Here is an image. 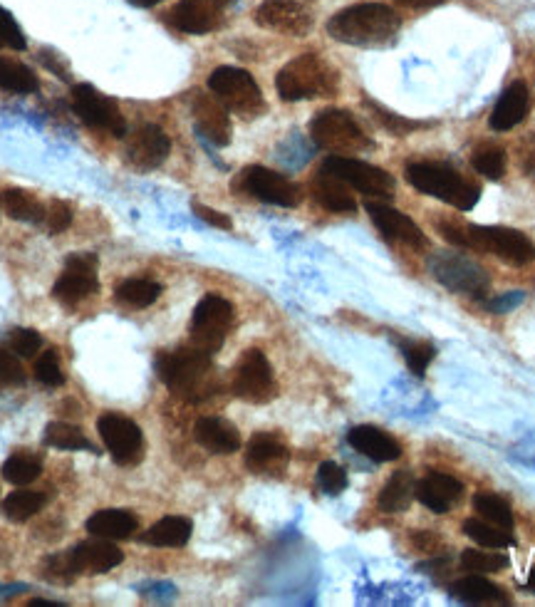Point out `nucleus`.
Wrapping results in <instances>:
<instances>
[{
	"label": "nucleus",
	"instance_id": "obj_1",
	"mask_svg": "<svg viewBox=\"0 0 535 607\" xmlns=\"http://www.w3.org/2000/svg\"><path fill=\"white\" fill-rule=\"evenodd\" d=\"M402 20L389 5L382 3H360L340 10L327 23V33L332 40L342 45H357V48H377L397 38Z\"/></svg>",
	"mask_w": 535,
	"mask_h": 607
},
{
	"label": "nucleus",
	"instance_id": "obj_2",
	"mask_svg": "<svg viewBox=\"0 0 535 607\" xmlns=\"http://www.w3.org/2000/svg\"><path fill=\"white\" fill-rule=\"evenodd\" d=\"M157 372L159 380L169 387L171 394L189 399V402H201L216 392L211 355L194 345L161 352L157 357Z\"/></svg>",
	"mask_w": 535,
	"mask_h": 607
},
{
	"label": "nucleus",
	"instance_id": "obj_3",
	"mask_svg": "<svg viewBox=\"0 0 535 607\" xmlns=\"http://www.w3.org/2000/svg\"><path fill=\"white\" fill-rule=\"evenodd\" d=\"M404 179L419 194L434 196L459 211H471L481 199V186L466 179L464 174L441 162H412L407 164Z\"/></svg>",
	"mask_w": 535,
	"mask_h": 607
},
{
	"label": "nucleus",
	"instance_id": "obj_4",
	"mask_svg": "<svg viewBox=\"0 0 535 607\" xmlns=\"http://www.w3.org/2000/svg\"><path fill=\"white\" fill-rule=\"evenodd\" d=\"M124 560V553L109 538L92 536L65 553L50 555L43 563V578L48 583H70L82 573H109Z\"/></svg>",
	"mask_w": 535,
	"mask_h": 607
},
{
	"label": "nucleus",
	"instance_id": "obj_5",
	"mask_svg": "<svg viewBox=\"0 0 535 607\" xmlns=\"http://www.w3.org/2000/svg\"><path fill=\"white\" fill-rule=\"evenodd\" d=\"M340 87L335 67L320 55H300L290 60L275 77V90L280 100L303 102L313 97H332Z\"/></svg>",
	"mask_w": 535,
	"mask_h": 607
},
{
	"label": "nucleus",
	"instance_id": "obj_6",
	"mask_svg": "<svg viewBox=\"0 0 535 607\" xmlns=\"http://www.w3.org/2000/svg\"><path fill=\"white\" fill-rule=\"evenodd\" d=\"M310 137L315 139L318 147L335 154H355L372 149V139L357 124V119L350 112L337 110V107H327V110L315 114L313 122H310Z\"/></svg>",
	"mask_w": 535,
	"mask_h": 607
},
{
	"label": "nucleus",
	"instance_id": "obj_7",
	"mask_svg": "<svg viewBox=\"0 0 535 607\" xmlns=\"http://www.w3.org/2000/svg\"><path fill=\"white\" fill-rule=\"evenodd\" d=\"M209 90L226 105V110L241 114V117L253 119L266 112L261 87L253 80L251 72L241 70V67H216L209 75Z\"/></svg>",
	"mask_w": 535,
	"mask_h": 607
},
{
	"label": "nucleus",
	"instance_id": "obj_8",
	"mask_svg": "<svg viewBox=\"0 0 535 607\" xmlns=\"http://www.w3.org/2000/svg\"><path fill=\"white\" fill-rule=\"evenodd\" d=\"M471 251L491 253L508 266H528L535 261V243L523 231L508 226H466Z\"/></svg>",
	"mask_w": 535,
	"mask_h": 607
},
{
	"label": "nucleus",
	"instance_id": "obj_9",
	"mask_svg": "<svg viewBox=\"0 0 535 607\" xmlns=\"http://www.w3.org/2000/svg\"><path fill=\"white\" fill-rule=\"evenodd\" d=\"M233 320H236V313H233V305L226 298L214 293L204 295L201 303L196 305L194 315H191V345L214 355L226 342L228 332L233 328Z\"/></svg>",
	"mask_w": 535,
	"mask_h": 607
},
{
	"label": "nucleus",
	"instance_id": "obj_10",
	"mask_svg": "<svg viewBox=\"0 0 535 607\" xmlns=\"http://www.w3.org/2000/svg\"><path fill=\"white\" fill-rule=\"evenodd\" d=\"M429 271L451 293L469 295L474 300L486 298L488 288H491L488 273L483 271L479 263H474L471 258L456 256V253H434L429 258Z\"/></svg>",
	"mask_w": 535,
	"mask_h": 607
},
{
	"label": "nucleus",
	"instance_id": "obj_11",
	"mask_svg": "<svg viewBox=\"0 0 535 607\" xmlns=\"http://www.w3.org/2000/svg\"><path fill=\"white\" fill-rule=\"evenodd\" d=\"M236 191L253 196L263 204L280 206V209H295L303 199L300 186L285 179L278 171L266 169V166H246L236 179Z\"/></svg>",
	"mask_w": 535,
	"mask_h": 607
},
{
	"label": "nucleus",
	"instance_id": "obj_12",
	"mask_svg": "<svg viewBox=\"0 0 535 607\" xmlns=\"http://www.w3.org/2000/svg\"><path fill=\"white\" fill-rule=\"evenodd\" d=\"M322 169L330 171L332 176L345 181L350 189L360 191V194L372 196V199H392L394 196V179L389 171L379 169L360 159L342 157V154H332L322 162Z\"/></svg>",
	"mask_w": 535,
	"mask_h": 607
},
{
	"label": "nucleus",
	"instance_id": "obj_13",
	"mask_svg": "<svg viewBox=\"0 0 535 607\" xmlns=\"http://www.w3.org/2000/svg\"><path fill=\"white\" fill-rule=\"evenodd\" d=\"M233 394L248 404H266L275 399L278 385H275L273 367L261 350H248L238 360L231 380Z\"/></svg>",
	"mask_w": 535,
	"mask_h": 607
},
{
	"label": "nucleus",
	"instance_id": "obj_14",
	"mask_svg": "<svg viewBox=\"0 0 535 607\" xmlns=\"http://www.w3.org/2000/svg\"><path fill=\"white\" fill-rule=\"evenodd\" d=\"M70 100L77 117L85 124H90V127L102 129V132L112 134V137H124L127 134V119H124L117 102L112 97H107L105 92L97 90V87L87 85V82L75 85Z\"/></svg>",
	"mask_w": 535,
	"mask_h": 607
},
{
	"label": "nucleus",
	"instance_id": "obj_15",
	"mask_svg": "<svg viewBox=\"0 0 535 607\" xmlns=\"http://www.w3.org/2000/svg\"><path fill=\"white\" fill-rule=\"evenodd\" d=\"M97 268H100V263H97V256H92V253L67 256L65 268H62L60 278H57L53 285V298L57 303L67 305V308L90 298L92 293L100 290Z\"/></svg>",
	"mask_w": 535,
	"mask_h": 607
},
{
	"label": "nucleus",
	"instance_id": "obj_16",
	"mask_svg": "<svg viewBox=\"0 0 535 607\" xmlns=\"http://www.w3.org/2000/svg\"><path fill=\"white\" fill-rule=\"evenodd\" d=\"M97 429H100V437L107 446L109 456L114 459V464H139V459L144 454V434L134 419L124 417V414L107 412L97 422Z\"/></svg>",
	"mask_w": 535,
	"mask_h": 607
},
{
	"label": "nucleus",
	"instance_id": "obj_17",
	"mask_svg": "<svg viewBox=\"0 0 535 607\" xmlns=\"http://www.w3.org/2000/svg\"><path fill=\"white\" fill-rule=\"evenodd\" d=\"M365 209L387 241L402 243V246L412 248V251H424L429 246L427 233L409 219L407 214H402V211L392 209V206L382 204V201H367Z\"/></svg>",
	"mask_w": 535,
	"mask_h": 607
},
{
	"label": "nucleus",
	"instance_id": "obj_18",
	"mask_svg": "<svg viewBox=\"0 0 535 607\" xmlns=\"http://www.w3.org/2000/svg\"><path fill=\"white\" fill-rule=\"evenodd\" d=\"M171 152V139L157 124H144L127 142V164L137 171H152L166 162Z\"/></svg>",
	"mask_w": 535,
	"mask_h": 607
},
{
	"label": "nucleus",
	"instance_id": "obj_19",
	"mask_svg": "<svg viewBox=\"0 0 535 607\" xmlns=\"http://www.w3.org/2000/svg\"><path fill=\"white\" fill-rule=\"evenodd\" d=\"M256 23L283 35H305L313 28L308 8L295 0H263L256 10Z\"/></svg>",
	"mask_w": 535,
	"mask_h": 607
},
{
	"label": "nucleus",
	"instance_id": "obj_20",
	"mask_svg": "<svg viewBox=\"0 0 535 607\" xmlns=\"http://www.w3.org/2000/svg\"><path fill=\"white\" fill-rule=\"evenodd\" d=\"M290 464L288 446L275 434H256L246 446V469L266 479H278Z\"/></svg>",
	"mask_w": 535,
	"mask_h": 607
},
{
	"label": "nucleus",
	"instance_id": "obj_21",
	"mask_svg": "<svg viewBox=\"0 0 535 607\" xmlns=\"http://www.w3.org/2000/svg\"><path fill=\"white\" fill-rule=\"evenodd\" d=\"M194 122L199 134H204L216 147H226L231 142V117H228L226 105L216 95H196L191 102Z\"/></svg>",
	"mask_w": 535,
	"mask_h": 607
},
{
	"label": "nucleus",
	"instance_id": "obj_22",
	"mask_svg": "<svg viewBox=\"0 0 535 607\" xmlns=\"http://www.w3.org/2000/svg\"><path fill=\"white\" fill-rule=\"evenodd\" d=\"M221 10L216 0H179L171 10V23L186 35H206L221 25Z\"/></svg>",
	"mask_w": 535,
	"mask_h": 607
},
{
	"label": "nucleus",
	"instance_id": "obj_23",
	"mask_svg": "<svg viewBox=\"0 0 535 607\" xmlns=\"http://www.w3.org/2000/svg\"><path fill=\"white\" fill-rule=\"evenodd\" d=\"M528 112H531V90H528L526 82L518 80L498 97L488 124H491L493 132H511L528 117Z\"/></svg>",
	"mask_w": 535,
	"mask_h": 607
},
{
	"label": "nucleus",
	"instance_id": "obj_24",
	"mask_svg": "<svg viewBox=\"0 0 535 607\" xmlns=\"http://www.w3.org/2000/svg\"><path fill=\"white\" fill-rule=\"evenodd\" d=\"M347 442L355 451H360L367 459L377 461V464H387V461H397L402 456V444L387 434L384 429L370 427V424H362V427H352L347 432Z\"/></svg>",
	"mask_w": 535,
	"mask_h": 607
},
{
	"label": "nucleus",
	"instance_id": "obj_25",
	"mask_svg": "<svg viewBox=\"0 0 535 607\" xmlns=\"http://www.w3.org/2000/svg\"><path fill=\"white\" fill-rule=\"evenodd\" d=\"M417 498L434 513H449L464 498V484L449 474H429L417 484Z\"/></svg>",
	"mask_w": 535,
	"mask_h": 607
},
{
	"label": "nucleus",
	"instance_id": "obj_26",
	"mask_svg": "<svg viewBox=\"0 0 535 607\" xmlns=\"http://www.w3.org/2000/svg\"><path fill=\"white\" fill-rule=\"evenodd\" d=\"M194 439L211 454H236L241 449V434L223 417H201L194 427Z\"/></svg>",
	"mask_w": 535,
	"mask_h": 607
},
{
	"label": "nucleus",
	"instance_id": "obj_27",
	"mask_svg": "<svg viewBox=\"0 0 535 607\" xmlns=\"http://www.w3.org/2000/svg\"><path fill=\"white\" fill-rule=\"evenodd\" d=\"M313 196L322 209L332 211V214H355L357 211V201L350 186L325 169H320L313 179Z\"/></svg>",
	"mask_w": 535,
	"mask_h": 607
},
{
	"label": "nucleus",
	"instance_id": "obj_28",
	"mask_svg": "<svg viewBox=\"0 0 535 607\" xmlns=\"http://www.w3.org/2000/svg\"><path fill=\"white\" fill-rule=\"evenodd\" d=\"M451 598L459 600L464 605H508L511 598H508L506 590L501 585L491 583V580L481 578L479 573L469 575V578H461L451 585Z\"/></svg>",
	"mask_w": 535,
	"mask_h": 607
},
{
	"label": "nucleus",
	"instance_id": "obj_29",
	"mask_svg": "<svg viewBox=\"0 0 535 607\" xmlns=\"http://www.w3.org/2000/svg\"><path fill=\"white\" fill-rule=\"evenodd\" d=\"M137 531V518L119 508H107V511H97L87 518V533L90 536L109 538V541H124Z\"/></svg>",
	"mask_w": 535,
	"mask_h": 607
},
{
	"label": "nucleus",
	"instance_id": "obj_30",
	"mask_svg": "<svg viewBox=\"0 0 535 607\" xmlns=\"http://www.w3.org/2000/svg\"><path fill=\"white\" fill-rule=\"evenodd\" d=\"M191 533H194V523L186 516H166L154 523L147 533L142 536V543L154 548H181L189 543Z\"/></svg>",
	"mask_w": 535,
	"mask_h": 607
},
{
	"label": "nucleus",
	"instance_id": "obj_31",
	"mask_svg": "<svg viewBox=\"0 0 535 607\" xmlns=\"http://www.w3.org/2000/svg\"><path fill=\"white\" fill-rule=\"evenodd\" d=\"M414 498H417V481H414V476L409 471H397L384 484V489L379 491L377 506L384 513H402L412 506Z\"/></svg>",
	"mask_w": 535,
	"mask_h": 607
},
{
	"label": "nucleus",
	"instance_id": "obj_32",
	"mask_svg": "<svg viewBox=\"0 0 535 607\" xmlns=\"http://www.w3.org/2000/svg\"><path fill=\"white\" fill-rule=\"evenodd\" d=\"M0 204H3L5 214L13 221H25V223H40L45 221V206L35 199L33 194L23 189H5L0 194Z\"/></svg>",
	"mask_w": 535,
	"mask_h": 607
},
{
	"label": "nucleus",
	"instance_id": "obj_33",
	"mask_svg": "<svg viewBox=\"0 0 535 607\" xmlns=\"http://www.w3.org/2000/svg\"><path fill=\"white\" fill-rule=\"evenodd\" d=\"M40 82L28 65L10 57H0V90L13 95H33L38 92Z\"/></svg>",
	"mask_w": 535,
	"mask_h": 607
},
{
	"label": "nucleus",
	"instance_id": "obj_34",
	"mask_svg": "<svg viewBox=\"0 0 535 607\" xmlns=\"http://www.w3.org/2000/svg\"><path fill=\"white\" fill-rule=\"evenodd\" d=\"M45 444L62 451H90L95 456L100 454V449L85 437V432L80 427L67 422L48 424V429H45Z\"/></svg>",
	"mask_w": 535,
	"mask_h": 607
},
{
	"label": "nucleus",
	"instance_id": "obj_35",
	"mask_svg": "<svg viewBox=\"0 0 535 607\" xmlns=\"http://www.w3.org/2000/svg\"><path fill=\"white\" fill-rule=\"evenodd\" d=\"M159 295H161V285L157 280H149V278H129L117 288L119 303H124L127 308L134 310L149 308V305L157 303Z\"/></svg>",
	"mask_w": 535,
	"mask_h": 607
},
{
	"label": "nucleus",
	"instance_id": "obj_36",
	"mask_svg": "<svg viewBox=\"0 0 535 607\" xmlns=\"http://www.w3.org/2000/svg\"><path fill=\"white\" fill-rule=\"evenodd\" d=\"M40 474H43V459L30 451H18V454L8 456L3 464V479L15 486L33 484Z\"/></svg>",
	"mask_w": 535,
	"mask_h": 607
},
{
	"label": "nucleus",
	"instance_id": "obj_37",
	"mask_svg": "<svg viewBox=\"0 0 535 607\" xmlns=\"http://www.w3.org/2000/svg\"><path fill=\"white\" fill-rule=\"evenodd\" d=\"M48 503V496L38 491H13L3 501V516L13 523H25L33 516H38Z\"/></svg>",
	"mask_w": 535,
	"mask_h": 607
},
{
	"label": "nucleus",
	"instance_id": "obj_38",
	"mask_svg": "<svg viewBox=\"0 0 535 607\" xmlns=\"http://www.w3.org/2000/svg\"><path fill=\"white\" fill-rule=\"evenodd\" d=\"M464 533L471 538V541L479 543L481 548L503 551V548L516 546L511 531H503V528L493 526V523L483 521V518H469V521L464 523Z\"/></svg>",
	"mask_w": 535,
	"mask_h": 607
},
{
	"label": "nucleus",
	"instance_id": "obj_39",
	"mask_svg": "<svg viewBox=\"0 0 535 607\" xmlns=\"http://www.w3.org/2000/svg\"><path fill=\"white\" fill-rule=\"evenodd\" d=\"M474 511L479 513L483 521L493 523V526L503 528V531H513L516 526V518H513L511 506H508L506 498H501L498 494H481L474 496Z\"/></svg>",
	"mask_w": 535,
	"mask_h": 607
},
{
	"label": "nucleus",
	"instance_id": "obj_40",
	"mask_svg": "<svg viewBox=\"0 0 535 607\" xmlns=\"http://www.w3.org/2000/svg\"><path fill=\"white\" fill-rule=\"evenodd\" d=\"M461 568L466 570V573H498V570L508 568V555L501 553H493V548H469V551L461 553Z\"/></svg>",
	"mask_w": 535,
	"mask_h": 607
},
{
	"label": "nucleus",
	"instance_id": "obj_41",
	"mask_svg": "<svg viewBox=\"0 0 535 607\" xmlns=\"http://www.w3.org/2000/svg\"><path fill=\"white\" fill-rule=\"evenodd\" d=\"M471 166L481 176H486V179L498 181L506 174V152L501 147H496V144H483V147L471 154Z\"/></svg>",
	"mask_w": 535,
	"mask_h": 607
},
{
	"label": "nucleus",
	"instance_id": "obj_42",
	"mask_svg": "<svg viewBox=\"0 0 535 607\" xmlns=\"http://www.w3.org/2000/svg\"><path fill=\"white\" fill-rule=\"evenodd\" d=\"M397 345H399V350H402L404 360H407L409 370H412L417 377L427 375L429 365L434 362V357H436L434 345H431V342H424V340H407V337H399Z\"/></svg>",
	"mask_w": 535,
	"mask_h": 607
},
{
	"label": "nucleus",
	"instance_id": "obj_43",
	"mask_svg": "<svg viewBox=\"0 0 535 607\" xmlns=\"http://www.w3.org/2000/svg\"><path fill=\"white\" fill-rule=\"evenodd\" d=\"M5 345L18 357H35L43 347V337H40V332L30 328H13L5 335Z\"/></svg>",
	"mask_w": 535,
	"mask_h": 607
},
{
	"label": "nucleus",
	"instance_id": "obj_44",
	"mask_svg": "<svg viewBox=\"0 0 535 607\" xmlns=\"http://www.w3.org/2000/svg\"><path fill=\"white\" fill-rule=\"evenodd\" d=\"M35 380L45 387L65 385V372L60 367V355L55 350H45L35 362Z\"/></svg>",
	"mask_w": 535,
	"mask_h": 607
},
{
	"label": "nucleus",
	"instance_id": "obj_45",
	"mask_svg": "<svg viewBox=\"0 0 535 607\" xmlns=\"http://www.w3.org/2000/svg\"><path fill=\"white\" fill-rule=\"evenodd\" d=\"M367 107H370L372 112H375V117H377V122L382 124L384 129H387V132H392V134H399V137H404V134H409V132H414V129H419V127H424V124H419V122H412V119H404V117H399V114H394V112H389L387 107H382V105H377L375 100H367Z\"/></svg>",
	"mask_w": 535,
	"mask_h": 607
},
{
	"label": "nucleus",
	"instance_id": "obj_46",
	"mask_svg": "<svg viewBox=\"0 0 535 607\" xmlns=\"http://www.w3.org/2000/svg\"><path fill=\"white\" fill-rule=\"evenodd\" d=\"M318 486L322 494L337 496L347 489V471L335 461H325L318 469Z\"/></svg>",
	"mask_w": 535,
	"mask_h": 607
},
{
	"label": "nucleus",
	"instance_id": "obj_47",
	"mask_svg": "<svg viewBox=\"0 0 535 607\" xmlns=\"http://www.w3.org/2000/svg\"><path fill=\"white\" fill-rule=\"evenodd\" d=\"M25 385V370L18 362L15 352L8 347H0V389Z\"/></svg>",
	"mask_w": 535,
	"mask_h": 607
},
{
	"label": "nucleus",
	"instance_id": "obj_48",
	"mask_svg": "<svg viewBox=\"0 0 535 607\" xmlns=\"http://www.w3.org/2000/svg\"><path fill=\"white\" fill-rule=\"evenodd\" d=\"M0 43L8 45V48L13 50L28 48L23 30H20V25L15 23V18L5 8H0Z\"/></svg>",
	"mask_w": 535,
	"mask_h": 607
},
{
	"label": "nucleus",
	"instance_id": "obj_49",
	"mask_svg": "<svg viewBox=\"0 0 535 607\" xmlns=\"http://www.w3.org/2000/svg\"><path fill=\"white\" fill-rule=\"evenodd\" d=\"M523 303H526V293H523V290H511V293H503L486 300V310L493 315H506L513 313L516 308H521Z\"/></svg>",
	"mask_w": 535,
	"mask_h": 607
},
{
	"label": "nucleus",
	"instance_id": "obj_50",
	"mask_svg": "<svg viewBox=\"0 0 535 607\" xmlns=\"http://www.w3.org/2000/svg\"><path fill=\"white\" fill-rule=\"evenodd\" d=\"M45 223H48V231L50 233H62L70 228L72 223V211L70 206L65 204V201H53V204L48 206V211H45Z\"/></svg>",
	"mask_w": 535,
	"mask_h": 607
},
{
	"label": "nucleus",
	"instance_id": "obj_51",
	"mask_svg": "<svg viewBox=\"0 0 535 607\" xmlns=\"http://www.w3.org/2000/svg\"><path fill=\"white\" fill-rule=\"evenodd\" d=\"M191 209H194V214L199 216L201 221L209 223V226L223 228V231H231V228H233V223H231V219H228L226 214H221V211L209 209V206L199 204V201H194V204H191Z\"/></svg>",
	"mask_w": 535,
	"mask_h": 607
},
{
	"label": "nucleus",
	"instance_id": "obj_52",
	"mask_svg": "<svg viewBox=\"0 0 535 607\" xmlns=\"http://www.w3.org/2000/svg\"><path fill=\"white\" fill-rule=\"evenodd\" d=\"M439 231H441V236L451 243V246L469 248V231H466V226H461V223L441 221Z\"/></svg>",
	"mask_w": 535,
	"mask_h": 607
},
{
	"label": "nucleus",
	"instance_id": "obj_53",
	"mask_svg": "<svg viewBox=\"0 0 535 607\" xmlns=\"http://www.w3.org/2000/svg\"><path fill=\"white\" fill-rule=\"evenodd\" d=\"M397 3L412 10H431L436 8V5H444L446 0H397Z\"/></svg>",
	"mask_w": 535,
	"mask_h": 607
},
{
	"label": "nucleus",
	"instance_id": "obj_54",
	"mask_svg": "<svg viewBox=\"0 0 535 607\" xmlns=\"http://www.w3.org/2000/svg\"><path fill=\"white\" fill-rule=\"evenodd\" d=\"M523 169H526L531 176H535V147L531 149V152H526V159H523Z\"/></svg>",
	"mask_w": 535,
	"mask_h": 607
},
{
	"label": "nucleus",
	"instance_id": "obj_55",
	"mask_svg": "<svg viewBox=\"0 0 535 607\" xmlns=\"http://www.w3.org/2000/svg\"><path fill=\"white\" fill-rule=\"evenodd\" d=\"M28 605H30V607H35V605H45V607H62V603H55V600H40V598L30 600Z\"/></svg>",
	"mask_w": 535,
	"mask_h": 607
},
{
	"label": "nucleus",
	"instance_id": "obj_56",
	"mask_svg": "<svg viewBox=\"0 0 535 607\" xmlns=\"http://www.w3.org/2000/svg\"><path fill=\"white\" fill-rule=\"evenodd\" d=\"M132 5H137V8H154V5L161 3V0H129Z\"/></svg>",
	"mask_w": 535,
	"mask_h": 607
},
{
	"label": "nucleus",
	"instance_id": "obj_57",
	"mask_svg": "<svg viewBox=\"0 0 535 607\" xmlns=\"http://www.w3.org/2000/svg\"><path fill=\"white\" fill-rule=\"evenodd\" d=\"M216 3H218V5H221V8H223V5H228V3H233V0H216Z\"/></svg>",
	"mask_w": 535,
	"mask_h": 607
},
{
	"label": "nucleus",
	"instance_id": "obj_58",
	"mask_svg": "<svg viewBox=\"0 0 535 607\" xmlns=\"http://www.w3.org/2000/svg\"><path fill=\"white\" fill-rule=\"evenodd\" d=\"M0 48H3V43H0Z\"/></svg>",
	"mask_w": 535,
	"mask_h": 607
}]
</instances>
